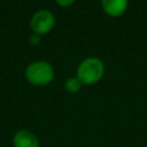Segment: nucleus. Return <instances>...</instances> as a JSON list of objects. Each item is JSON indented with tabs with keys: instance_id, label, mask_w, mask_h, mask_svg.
I'll return each instance as SVG.
<instances>
[{
	"instance_id": "f257e3e1",
	"label": "nucleus",
	"mask_w": 147,
	"mask_h": 147,
	"mask_svg": "<svg viewBox=\"0 0 147 147\" xmlns=\"http://www.w3.org/2000/svg\"><path fill=\"white\" fill-rule=\"evenodd\" d=\"M106 72L105 63L96 56H88L84 59L77 67L76 77L82 82L83 85H94L99 83Z\"/></svg>"
},
{
	"instance_id": "f03ea898",
	"label": "nucleus",
	"mask_w": 147,
	"mask_h": 147,
	"mask_svg": "<svg viewBox=\"0 0 147 147\" xmlns=\"http://www.w3.org/2000/svg\"><path fill=\"white\" fill-rule=\"evenodd\" d=\"M54 75L55 72L53 65L44 60L31 62L24 70L25 79L34 86H46L51 84L54 79Z\"/></svg>"
},
{
	"instance_id": "7ed1b4c3",
	"label": "nucleus",
	"mask_w": 147,
	"mask_h": 147,
	"mask_svg": "<svg viewBox=\"0 0 147 147\" xmlns=\"http://www.w3.org/2000/svg\"><path fill=\"white\" fill-rule=\"evenodd\" d=\"M55 26V16L48 9H39L30 20V28L34 34L42 36L49 33Z\"/></svg>"
},
{
	"instance_id": "20e7f679",
	"label": "nucleus",
	"mask_w": 147,
	"mask_h": 147,
	"mask_svg": "<svg viewBox=\"0 0 147 147\" xmlns=\"http://www.w3.org/2000/svg\"><path fill=\"white\" fill-rule=\"evenodd\" d=\"M14 147H40L38 137L28 129L18 130L13 137Z\"/></svg>"
},
{
	"instance_id": "39448f33",
	"label": "nucleus",
	"mask_w": 147,
	"mask_h": 147,
	"mask_svg": "<svg viewBox=\"0 0 147 147\" xmlns=\"http://www.w3.org/2000/svg\"><path fill=\"white\" fill-rule=\"evenodd\" d=\"M101 8L110 17H119L125 14L129 7V0H100Z\"/></svg>"
},
{
	"instance_id": "423d86ee",
	"label": "nucleus",
	"mask_w": 147,
	"mask_h": 147,
	"mask_svg": "<svg viewBox=\"0 0 147 147\" xmlns=\"http://www.w3.org/2000/svg\"><path fill=\"white\" fill-rule=\"evenodd\" d=\"M84 85L82 84V82L75 76H72V77H69L65 82H64V90L68 92V93H70V94H76V93H78L80 90H82V87H83Z\"/></svg>"
},
{
	"instance_id": "0eeeda50",
	"label": "nucleus",
	"mask_w": 147,
	"mask_h": 147,
	"mask_svg": "<svg viewBox=\"0 0 147 147\" xmlns=\"http://www.w3.org/2000/svg\"><path fill=\"white\" fill-rule=\"evenodd\" d=\"M29 42L31 46H38L40 42H41V36H38V34H31L30 38H29Z\"/></svg>"
},
{
	"instance_id": "6e6552de",
	"label": "nucleus",
	"mask_w": 147,
	"mask_h": 147,
	"mask_svg": "<svg viewBox=\"0 0 147 147\" xmlns=\"http://www.w3.org/2000/svg\"><path fill=\"white\" fill-rule=\"evenodd\" d=\"M75 1H76V0H55V2H56L60 7H63V8L70 7L71 5L75 3Z\"/></svg>"
}]
</instances>
